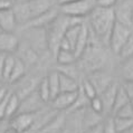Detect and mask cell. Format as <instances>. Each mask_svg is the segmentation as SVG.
<instances>
[{
  "instance_id": "1",
  "label": "cell",
  "mask_w": 133,
  "mask_h": 133,
  "mask_svg": "<svg viewBox=\"0 0 133 133\" xmlns=\"http://www.w3.org/2000/svg\"><path fill=\"white\" fill-rule=\"evenodd\" d=\"M90 26L95 36L109 44L110 34L115 23L114 8H103L95 6L90 12Z\"/></svg>"
},
{
  "instance_id": "41",
  "label": "cell",
  "mask_w": 133,
  "mask_h": 133,
  "mask_svg": "<svg viewBox=\"0 0 133 133\" xmlns=\"http://www.w3.org/2000/svg\"><path fill=\"white\" fill-rule=\"evenodd\" d=\"M130 103H131V106H132V109H133V99H131Z\"/></svg>"
},
{
  "instance_id": "35",
  "label": "cell",
  "mask_w": 133,
  "mask_h": 133,
  "mask_svg": "<svg viewBox=\"0 0 133 133\" xmlns=\"http://www.w3.org/2000/svg\"><path fill=\"white\" fill-rule=\"evenodd\" d=\"M7 54H0V82L2 81V75H3V63H5Z\"/></svg>"
},
{
  "instance_id": "4",
  "label": "cell",
  "mask_w": 133,
  "mask_h": 133,
  "mask_svg": "<svg viewBox=\"0 0 133 133\" xmlns=\"http://www.w3.org/2000/svg\"><path fill=\"white\" fill-rule=\"evenodd\" d=\"M132 34V30L130 27L125 26L123 24L115 20L114 26L111 30L110 39H109V46L115 55H119L122 49V47L128 40V38Z\"/></svg>"
},
{
  "instance_id": "18",
  "label": "cell",
  "mask_w": 133,
  "mask_h": 133,
  "mask_svg": "<svg viewBox=\"0 0 133 133\" xmlns=\"http://www.w3.org/2000/svg\"><path fill=\"white\" fill-rule=\"evenodd\" d=\"M25 72H26V64L20 59L19 57H16L11 75H10L8 82L16 83V82H18V81H20L21 78H23V76L25 75Z\"/></svg>"
},
{
  "instance_id": "46",
  "label": "cell",
  "mask_w": 133,
  "mask_h": 133,
  "mask_svg": "<svg viewBox=\"0 0 133 133\" xmlns=\"http://www.w3.org/2000/svg\"><path fill=\"white\" fill-rule=\"evenodd\" d=\"M132 57H133V56H132Z\"/></svg>"
},
{
  "instance_id": "37",
  "label": "cell",
  "mask_w": 133,
  "mask_h": 133,
  "mask_svg": "<svg viewBox=\"0 0 133 133\" xmlns=\"http://www.w3.org/2000/svg\"><path fill=\"white\" fill-rule=\"evenodd\" d=\"M73 1H77V0H56V5L62 6V5H65V3H68V2H73Z\"/></svg>"
},
{
  "instance_id": "44",
  "label": "cell",
  "mask_w": 133,
  "mask_h": 133,
  "mask_svg": "<svg viewBox=\"0 0 133 133\" xmlns=\"http://www.w3.org/2000/svg\"><path fill=\"white\" fill-rule=\"evenodd\" d=\"M53 1H54V2H55V3H56V0H53Z\"/></svg>"
},
{
  "instance_id": "11",
  "label": "cell",
  "mask_w": 133,
  "mask_h": 133,
  "mask_svg": "<svg viewBox=\"0 0 133 133\" xmlns=\"http://www.w3.org/2000/svg\"><path fill=\"white\" fill-rule=\"evenodd\" d=\"M17 18L12 8L0 10V30L14 32L17 28Z\"/></svg>"
},
{
  "instance_id": "21",
  "label": "cell",
  "mask_w": 133,
  "mask_h": 133,
  "mask_svg": "<svg viewBox=\"0 0 133 133\" xmlns=\"http://www.w3.org/2000/svg\"><path fill=\"white\" fill-rule=\"evenodd\" d=\"M47 79H48L50 96H51V99H53L61 92V87H59V73H58V72H51L49 75L47 76Z\"/></svg>"
},
{
  "instance_id": "32",
  "label": "cell",
  "mask_w": 133,
  "mask_h": 133,
  "mask_svg": "<svg viewBox=\"0 0 133 133\" xmlns=\"http://www.w3.org/2000/svg\"><path fill=\"white\" fill-rule=\"evenodd\" d=\"M122 87L124 88L125 93L128 94L130 101L133 99V81H124L123 84H122Z\"/></svg>"
},
{
  "instance_id": "29",
  "label": "cell",
  "mask_w": 133,
  "mask_h": 133,
  "mask_svg": "<svg viewBox=\"0 0 133 133\" xmlns=\"http://www.w3.org/2000/svg\"><path fill=\"white\" fill-rule=\"evenodd\" d=\"M102 133H117L114 125V117H109L102 124Z\"/></svg>"
},
{
  "instance_id": "22",
  "label": "cell",
  "mask_w": 133,
  "mask_h": 133,
  "mask_svg": "<svg viewBox=\"0 0 133 133\" xmlns=\"http://www.w3.org/2000/svg\"><path fill=\"white\" fill-rule=\"evenodd\" d=\"M101 114L99 113H96L95 111H93L91 108H88L86 110V112H85L84 114V127L85 129H90L92 127H94V125H96L98 124V122H99V116Z\"/></svg>"
},
{
  "instance_id": "13",
  "label": "cell",
  "mask_w": 133,
  "mask_h": 133,
  "mask_svg": "<svg viewBox=\"0 0 133 133\" xmlns=\"http://www.w3.org/2000/svg\"><path fill=\"white\" fill-rule=\"evenodd\" d=\"M88 39H90V29H88L87 26H85L83 24L82 29H81V31H79V35L77 37L75 47H74V54H75V56L77 58H79L82 56L85 49L87 48Z\"/></svg>"
},
{
  "instance_id": "17",
  "label": "cell",
  "mask_w": 133,
  "mask_h": 133,
  "mask_svg": "<svg viewBox=\"0 0 133 133\" xmlns=\"http://www.w3.org/2000/svg\"><path fill=\"white\" fill-rule=\"evenodd\" d=\"M20 106V97L16 93H10L8 102H7V108H6V116L7 119L15 116L19 111Z\"/></svg>"
},
{
  "instance_id": "39",
  "label": "cell",
  "mask_w": 133,
  "mask_h": 133,
  "mask_svg": "<svg viewBox=\"0 0 133 133\" xmlns=\"http://www.w3.org/2000/svg\"><path fill=\"white\" fill-rule=\"evenodd\" d=\"M130 21H131V26H133V10L131 12V17H130Z\"/></svg>"
},
{
  "instance_id": "36",
  "label": "cell",
  "mask_w": 133,
  "mask_h": 133,
  "mask_svg": "<svg viewBox=\"0 0 133 133\" xmlns=\"http://www.w3.org/2000/svg\"><path fill=\"white\" fill-rule=\"evenodd\" d=\"M10 93L8 92V90H7L6 86H3V85H1V87H0V101H2L5 97H7Z\"/></svg>"
},
{
  "instance_id": "5",
  "label": "cell",
  "mask_w": 133,
  "mask_h": 133,
  "mask_svg": "<svg viewBox=\"0 0 133 133\" xmlns=\"http://www.w3.org/2000/svg\"><path fill=\"white\" fill-rule=\"evenodd\" d=\"M59 9L57 7L53 6L48 10H46L45 12H43L42 15L37 16L34 18L31 21H29L28 24H26V27H31V28H46L59 16Z\"/></svg>"
},
{
  "instance_id": "25",
  "label": "cell",
  "mask_w": 133,
  "mask_h": 133,
  "mask_svg": "<svg viewBox=\"0 0 133 133\" xmlns=\"http://www.w3.org/2000/svg\"><path fill=\"white\" fill-rule=\"evenodd\" d=\"M38 94L40 98L43 99L45 103L51 101V96H50V91H49V85H48V79H47V76L45 78L42 79V82L39 84V87H38Z\"/></svg>"
},
{
  "instance_id": "20",
  "label": "cell",
  "mask_w": 133,
  "mask_h": 133,
  "mask_svg": "<svg viewBox=\"0 0 133 133\" xmlns=\"http://www.w3.org/2000/svg\"><path fill=\"white\" fill-rule=\"evenodd\" d=\"M114 125L117 133H124L133 129V119L114 115Z\"/></svg>"
},
{
  "instance_id": "19",
  "label": "cell",
  "mask_w": 133,
  "mask_h": 133,
  "mask_svg": "<svg viewBox=\"0 0 133 133\" xmlns=\"http://www.w3.org/2000/svg\"><path fill=\"white\" fill-rule=\"evenodd\" d=\"M130 102V98H129L128 94L125 93L124 88L122 87V85H120L119 88H117V92H116V95H115V99H114V104H113V108H112V112L115 114V112L119 109H121L122 106H124L125 104Z\"/></svg>"
},
{
  "instance_id": "30",
  "label": "cell",
  "mask_w": 133,
  "mask_h": 133,
  "mask_svg": "<svg viewBox=\"0 0 133 133\" xmlns=\"http://www.w3.org/2000/svg\"><path fill=\"white\" fill-rule=\"evenodd\" d=\"M90 108L95 111L96 113H99L101 114L103 111H104V108H103V103H102V99L99 98V96H95L94 98L90 99Z\"/></svg>"
},
{
  "instance_id": "3",
  "label": "cell",
  "mask_w": 133,
  "mask_h": 133,
  "mask_svg": "<svg viewBox=\"0 0 133 133\" xmlns=\"http://www.w3.org/2000/svg\"><path fill=\"white\" fill-rule=\"evenodd\" d=\"M94 7L95 6L93 5L92 0H77V1L58 6V9L64 16L71 18H83L85 16H88Z\"/></svg>"
},
{
  "instance_id": "10",
  "label": "cell",
  "mask_w": 133,
  "mask_h": 133,
  "mask_svg": "<svg viewBox=\"0 0 133 133\" xmlns=\"http://www.w3.org/2000/svg\"><path fill=\"white\" fill-rule=\"evenodd\" d=\"M78 96V91L76 92H61L55 96L53 101V106L56 110H66L72 109L74 103L76 102Z\"/></svg>"
},
{
  "instance_id": "14",
  "label": "cell",
  "mask_w": 133,
  "mask_h": 133,
  "mask_svg": "<svg viewBox=\"0 0 133 133\" xmlns=\"http://www.w3.org/2000/svg\"><path fill=\"white\" fill-rule=\"evenodd\" d=\"M88 79H90V82L94 85V87L96 88L97 94H101L102 92L104 91L111 83H112L111 77L109 75H105V74L102 73V72H96L95 74H93Z\"/></svg>"
},
{
  "instance_id": "31",
  "label": "cell",
  "mask_w": 133,
  "mask_h": 133,
  "mask_svg": "<svg viewBox=\"0 0 133 133\" xmlns=\"http://www.w3.org/2000/svg\"><path fill=\"white\" fill-rule=\"evenodd\" d=\"M96 6L103 7V8H114L119 0H95Z\"/></svg>"
},
{
  "instance_id": "42",
  "label": "cell",
  "mask_w": 133,
  "mask_h": 133,
  "mask_svg": "<svg viewBox=\"0 0 133 133\" xmlns=\"http://www.w3.org/2000/svg\"><path fill=\"white\" fill-rule=\"evenodd\" d=\"M10 1H12V2H16V1H17V0H10Z\"/></svg>"
},
{
  "instance_id": "15",
  "label": "cell",
  "mask_w": 133,
  "mask_h": 133,
  "mask_svg": "<svg viewBox=\"0 0 133 133\" xmlns=\"http://www.w3.org/2000/svg\"><path fill=\"white\" fill-rule=\"evenodd\" d=\"M59 73V87L61 92H76L79 90V85L77 84L76 79L72 76H68L66 74ZM59 92V93H61Z\"/></svg>"
},
{
  "instance_id": "28",
  "label": "cell",
  "mask_w": 133,
  "mask_h": 133,
  "mask_svg": "<svg viewBox=\"0 0 133 133\" xmlns=\"http://www.w3.org/2000/svg\"><path fill=\"white\" fill-rule=\"evenodd\" d=\"M114 115L121 116V117H128V119H133V109L131 106V103L129 102L128 104L122 106L121 109H119L116 111Z\"/></svg>"
},
{
  "instance_id": "38",
  "label": "cell",
  "mask_w": 133,
  "mask_h": 133,
  "mask_svg": "<svg viewBox=\"0 0 133 133\" xmlns=\"http://www.w3.org/2000/svg\"><path fill=\"white\" fill-rule=\"evenodd\" d=\"M5 133H18L16 130H15V129L14 128H11V127H10L9 129H7V130H6V132Z\"/></svg>"
},
{
  "instance_id": "40",
  "label": "cell",
  "mask_w": 133,
  "mask_h": 133,
  "mask_svg": "<svg viewBox=\"0 0 133 133\" xmlns=\"http://www.w3.org/2000/svg\"><path fill=\"white\" fill-rule=\"evenodd\" d=\"M23 1H29V0H17L16 2H23Z\"/></svg>"
},
{
  "instance_id": "12",
  "label": "cell",
  "mask_w": 133,
  "mask_h": 133,
  "mask_svg": "<svg viewBox=\"0 0 133 133\" xmlns=\"http://www.w3.org/2000/svg\"><path fill=\"white\" fill-rule=\"evenodd\" d=\"M117 88H119V85H116L115 83L112 82L101 94L98 95L99 98L102 99L104 111L108 110L109 112H112V108H113V104H114V99H115Z\"/></svg>"
},
{
  "instance_id": "45",
  "label": "cell",
  "mask_w": 133,
  "mask_h": 133,
  "mask_svg": "<svg viewBox=\"0 0 133 133\" xmlns=\"http://www.w3.org/2000/svg\"><path fill=\"white\" fill-rule=\"evenodd\" d=\"M131 133H133V132H131Z\"/></svg>"
},
{
  "instance_id": "6",
  "label": "cell",
  "mask_w": 133,
  "mask_h": 133,
  "mask_svg": "<svg viewBox=\"0 0 133 133\" xmlns=\"http://www.w3.org/2000/svg\"><path fill=\"white\" fill-rule=\"evenodd\" d=\"M115 6L116 7L114 8L115 20L131 28L132 26H131L130 17L133 10V0H121V2L119 3V1H117Z\"/></svg>"
},
{
  "instance_id": "8",
  "label": "cell",
  "mask_w": 133,
  "mask_h": 133,
  "mask_svg": "<svg viewBox=\"0 0 133 133\" xmlns=\"http://www.w3.org/2000/svg\"><path fill=\"white\" fill-rule=\"evenodd\" d=\"M44 102L40 98L38 92H31L28 95H26L23 101H20V106L18 113H34L35 111L42 109Z\"/></svg>"
},
{
  "instance_id": "23",
  "label": "cell",
  "mask_w": 133,
  "mask_h": 133,
  "mask_svg": "<svg viewBox=\"0 0 133 133\" xmlns=\"http://www.w3.org/2000/svg\"><path fill=\"white\" fill-rule=\"evenodd\" d=\"M121 75L124 81H133V57L123 59L121 65Z\"/></svg>"
},
{
  "instance_id": "34",
  "label": "cell",
  "mask_w": 133,
  "mask_h": 133,
  "mask_svg": "<svg viewBox=\"0 0 133 133\" xmlns=\"http://www.w3.org/2000/svg\"><path fill=\"white\" fill-rule=\"evenodd\" d=\"M14 3H15V2L10 1V0H0V10H1V9L12 8Z\"/></svg>"
},
{
  "instance_id": "43",
  "label": "cell",
  "mask_w": 133,
  "mask_h": 133,
  "mask_svg": "<svg viewBox=\"0 0 133 133\" xmlns=\"http://www.w3.org/2000/svg\"><path fill=\"white\" fill-rule=\"evenodd\" d=\"M1 85H2V84H1V82H0V87H1Z\"/></svg>"
},
{
  "instance_id": "7",
  "label": "cell",
  "mask_w": 133,
  "mask_h": 133,
  "mask_svg": "<svg viewBox=\"0 0 133 133\" xmlns=\"http://www.w3.org/2000/svg\"><path fill=\"white\" fill-rule=\"evenodd\" d=\"M35 120L36 117L34 113H18L11 117L10 127L14 128L18 133H24L34 125Z\"/></svg>"
},
{
  "instance_id": "26",
  "label": "cell",
  "mask_w": 133,
  "mask_h": 133,
  "mask_svg": "<svg viewBox=\"0 0 133 133\" xmlns=\"http://www.w3.org/2000/svg\"><path fill=\"white\" fill-rule=\"evenodd\" d=\"M119 56L122 58V59H125V58H129V57L133 56V31L130 35V37L128 38V40L125 42L123 47H122Z\"/></svg>"
},
{
  "instance_id": "2",
  "label": "cell",
  "mask_w": 133,
  "mask_h": 133,
  "mask_svg": "<svg viewBox=\"0 0 133 133\" xmlns=\"http://www.w3.org/2000/svg\"><path fill=\"white\" fill-rule=\"evenodd\" d=\"M53 0H29V1L15 2L12 9L17 18L18 25H26L37 16L45 12L54 6Z\"/></svg>"
},
{
  "instance_id": "33",
  "label": "cell",
  "mask_w": 133,
  "mask_h": 133,
  "mask_svg": "<svg viewBox=\"0 0 133 133\" xmlns=\"http://www.w3.org/2000/svg\"><path fill=\"white\" fill-rule=\"evenodd\" d=\"M9 95L3 98L2 101H0V120L5 119V116H6V108H7V102H8Z\"/></svg>"
},
{
  "instance_id": "16",
  "label": "cell",
  "mask_w": 133,
  "mask_h": 133,
  "mask_svg": "<svg viewBox=\"0 0 133 133\" xmlns=\"http://www.w3.org/2000/svg\"><path fill=\"white\" fill-rule=\"evenodd\" d=\"M56 62L59 65H71L74 64L75 61L77 59V57L75 56L74 51L71 49H63L59 48L56 51Z\"/></svg>"
},
{
  "instance_id": "24",
  "label": "cell",
  "mask_w": 133,
  "mask_h": 133,
  "mask_svg": "<svg viewBox=\"0 0 133 133\" xmlns=\"http://www.w3.org/2000/svg\"><path fill=\"white\" fill-rule=\"evenodd\" d=\"M16 61V57L12 54H7L5 58V63H3V75H2V81H9V77L11 75L14 64Z\"/></svg>"
},
{
  "instance_id": "9",
  "label": "cell",
  "mask_w": 133,
  "mask_h": 133,
  "mask_svg": "<svg viewBox=\"0 0 133 133\" xmlns=\"http://www.w3.org/2000/svg\"><path fill=\"white\" fill-rule=\"evenodd\" d=\"M19 48V40L14 32L0 31V54H14Z\"/></svg>"
},
{
  "instance_id": "27",
  "label": "cell",
  "mask_w": 133,
  "mask_h": 133,
  "mask_svg": "<svg viewBox=\"0 0 133 133\" xmlns=\"http://www.w3.org/2000/svg\"><path fill=\"white\" fill-rule=\"evenodd\" d=\"M81 90L84 93V95L86 96L88 99L94 98L95 96H97V91L94 87V85L90 82V79H85L83 81L82 85H81Z\"/></svg>"
}]
</instances>
